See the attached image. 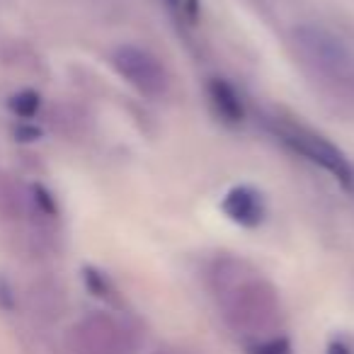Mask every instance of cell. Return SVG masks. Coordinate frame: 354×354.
<instances>
[{
  "instance_id": "cell-1",
  "label": "cell",
  "mask_w": 354,
  "mask_h": 354,
  "mask_svg": "<svg viewBox=\"0 0 354 354\" xmlns=\"http://www.w3.org/2000/svg\"><path fill=\"white\" fill-rule=\"evenodd\" d=\"M294 39L299 54L320 73L333 78H347L354 73V56L349 46L325 27L301 25L294 32Z\"/></svg>"
},
{
  "instance_id": "cell-5",
  "label": "cell",
  "mask_w": 354,
  "mask_h": 354,
  "mask_svg": "<svg viewBox=\"0 0 354 354\" xmlns=\"http://www.w3.org/2000/svg\"><path fill=\"white\" fill-rule=\"evenodd\" d=\"M209 97H212V104L216 109V114L228 124H238L243 122L245 117V107H243V100L241 95L236 93L231 83L221 78H214L209 80Z\"/></svg>"
},
{
  "instance_id": "cell-4",
  "label": "cell",
  "mask_w": 354,
  "mask_h": 354,
  "mask_svg": "<svg viewBox=\"0 0 354 354\" xmlns=\"http://www.w3.org/2000/svg\"><path fill=\"white\" fill-rule=\"evenodd\" d=\"M221 212L238 226L257 228L265 221V199L250 185H238L221 199Z\"/></svg>"
},
{
  "instance_id": "cell-7",
  "label": "cell",
  "mask_w": 354,
  "mask_h": 354,
  "mask_svg": "<svg viewBox=\"0 0 354 354\" xmlns=\"http://www.w3.org/2000/svg\"><path fill=\"white\" fill-rule=\"evenodd\" d=\"M12 109H15L20 117H32V114L37 112V107H39V95L35 93H20L12 97Z\"/></svg>"
},
{
  "instance_id": "cell-8",
  "label": "cell",
  "mask_w": 354,
  "mask_h": 354,
  "mask_svg": "<svg viewBox=\"0 0 354 354\" xmlns=\"http://www.w3.org/2000/svg\"><path fill=\"white\" fill-rule=\"evenodd\" d=\"M250 354H289V342H286V337L267 339V342H260L257 347H252Z\"/></svg>"
},
{
  "instance_id": "cell-3",
  "label": "cell",
  "mask_w": 354,
  "mask_h": 354,
  "mask_svg": "<svg viewBox=\"0 0 354 354\" xmlns=\"http://www.w3.org/2000/svg\"><path fill=\"white\" fill-rule=\"evenodd\" d=\"M112 66L129 85H133L138 93L148 97H158L167 85V75L160 61L138 46H119L112 54Z\"/></svg>"
},
{
  "instance_id": "cell-6",
  "label": "cell",
  "mask_w": 354,
  "mask_h": 354,
  "mask_svg": "<svg viewBox=\"0 0 354 354\" xmlns=\"http://www.w3.org/2000/svg\"><path fill=\"white\" fill-rule=\"evenodd\" d=\"M20 192H17L15 185L8 180V175L0 172V216H17L20 212Z\"/></svg>"
},
{
  "instance_id": "cell-9",
  "label": "cell",
  "mask_w": 354,
  "mask_h": 354,
  "mask_svg": "<svg viewBox=\"0 0 354 354\" xmlns=\"http://www.w3.org/2000/svg\"><path fill=\"white\" fill-rule=\"evenodd\" d=\"M325 354H352V352H349L344 342H339V339H333V342L328 344V349H325Z\"/></svg>"
},
{
  "instance_id": "cell-2",
  "label": "cell",
  "mask_w": 354,
  "mask_h": 354,
  "mask_svg": "<svg viewBox=\"0 0 354 354\" xmlns=\"http://www.w3.org/2000/svg\"><path fill=\"white\" fill-rule=\"evenodd\" d=\"M277 133L281 136V141L296 151L299 156H304L306 160H310L313 165L323 167L328 175H333L339 185H344L347 189H354V165L347 160L342 151L335 143H330L325 136L313 133L304 127H279Z\"/></svg>"
}]
</instances>
